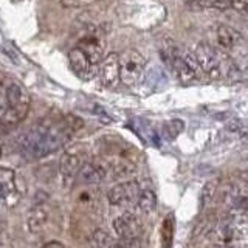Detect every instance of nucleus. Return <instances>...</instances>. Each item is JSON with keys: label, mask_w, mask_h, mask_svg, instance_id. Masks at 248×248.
Here are the masks:
<instances>
[{"label": "nucleus", "mask_w": 248, "mask_h": 248, "mask_svg": "<svg viewBox=\"0 0 248 248\" xmlns=\"http://www.w3.org/2000/svg\"><path fill=\"white\" fill-rule=\"evenodd\" d=\"M82 127V121L73 115L62 118H44L22 134L17 140L19 152L28 160H39L65 146L76 130Z\"/></svg>", "instance_id": "nucleus-1"}, {"label": "nucleus", "mask_w": 248, "mask_h": 248, "mask_svg": "<svg viewBox=\"0 0 248 248\" xmlns=\"http://www.w3.org/2000/svg\"><path fill=\"white\" fill-rule=\"evenodd\" d=\"M146 58L138 50H126L120 56L121 82L127 87H135L144 76Z\"/></svg>", "instance_id": "nucleus-2"}, {"label": "nucleus", "mask_w": 248, "mask_h": 248, "mask_svg": "<svg viewBox=\"0 0 248 248\" xmlns=\"http://www.w3.org/2000/svg\"><path fill=\"white\" fill-rule=\"evenodd\" d=\"M85 161H87V154H85V151L81 146L67 147L64 154L61 155L58 163V170L62 178V185L65 188H68L73 182H76V175Z\"/></svg>", "instance_id": "nucleus-3"}, {"label": "nucleus", "mask_w": 248, "mask_h": 248, "mask_svg": "<svg viewBox=\"0 0 248 248\" xmlns=\"http://www.w3.org/2000/svg\"><path fill=\"white\" fill-rule=\"evenodd\" d=\"M161 58L170 67L172 73L178 78V81H182L183 84H192L200 79L197 73L194 72L191 65L186 62L183 53L178 50L177 46L174 45L165 46V48L161 50Z\"/></svg>", "instance_id": "nucleus-4"}, {"label": "nucleus", "mask_w": 248, "mask_h": 248, "mask_svg": "<svg viewBox=\"0 0 248 248\" xmlns=\"http://www.w3.org/2000/svg\"><path fill=\"white\" fill-rule=\"evenodd\" d=\"M194 54H196L200 70L205 76L211 78V79L222 78L220 53H217L211 45L206 42H199L194 48Z\"/></svg>", "instance_id": "nucleus-5"}, {"label": "nucleus", "mask_w": 248, "mask_h": 248, "mask_svg": "<svg viewBox=\"0 0 248 248\" xmlns=\"http://www.w3.org/2000/svg\"><path fill=\"white\" fill-rule=\"evenodd\" d=\"M115 234L121 240H137L143 232V222L135 213H123L113 220Z\"/></svg>", "instance_id": "nucleus-6"}, {"label": "nucleus", "mask_w": 248, "mask_h": 248, "mask_svg": "<svg viewBox=\"0 0 248 248\" xmlns=\"http://www.w3.org/2000/svg\"><path fill=\"white\" fill-rule=\"evenodd\" d=\"M140 191H141V188H140L138 182L126 180V182H121L118 185L112 186V188L108 189L107 200H108V203L113 205V206L134 205L138 199Z\"/></svg>", "instance_id": "nucleus-7"}, {"label": "nucleus", "mask_w": 248, "mask_h": 248, "mask_svg": "<svg viewBox=\"0 0 248 248\" xmlns=\"http://www.w3.org/2000/svg\"><path fill=\"white\" fill-rule=\"evenodd\" d=\"M98 76L101 84L106 89H116L118 84L121 82L120 76V54L116 53H108L99 62L98 67Z\"/></svg>", "instance_id": "nucleus-8"}, {"label": "nucleus", "mask_w": 248, "mask_h": 248, "mask_svg": "<svg viewBox=\"0 0 248 248\" xmlns=\"http://www.w3.org/2000/svg\"><path fill=\"white\" fill-rule=\"evenodd\" d=\"M68 64L72 67L73 73L79 76L81 79H92L98 73V64H95L79 46H75L68 51Z\"/></svg>", "instance_id": "nucleus-9"}, {"label": "nucleus", "mask_w": 248, "mask_h": 248, "mask_svg": "<svg viewBox=\"0 0 248 248\" xmlns=\"http://www.w3.org/2000/svg\"><path fill=\"white\" fill-rule=\"evenodd\" d=\"M78 46L98 65L104 58L106 44H104V39L98 33H87L85 36H82L79 39V42H78Z\"/></svg>", "instance_id": "nucleus-10"}, {"label": "nucleus", "mask_w": 248, "mask_h": 248, "mask_svg": "<svg viewBox=\"0 0 248 248\" xmlns=\"http://www.w3.org/2000/svg\"><path fill=\"white\" fill-rule=\"evenodd\" d=\"M107 169L98 161L87 160L76 175V182L82 185H98L106 178Z\"/></svg>", "instance_id": "nucleus-11"}, {"label": "nucleus", "mask_w": 248, "mask_h": 248, "mask_svg": "<svg viewBox=\"0 0 248 248\" xmlns=\"http://www.w3.org/2000/svg\"><path fill=\"white\" fill-rule=\"evenodd\" d=\"M50 217V208L45 202H36L27 217V227L31 234H41Z\"/></svg>", "instance_id": "nucleus-12"}, {"label": "nucleus", "mask_w": 248, "mask_h": 248, "mask_svg": "<svg viewBox=\"0 0 248 248\" xmlns=\"http://www.w3.org/2000/svg\"><path fill=\"white\" fill-rule=\"evenodd\" d=\"M30 110V103H23L17 106H10L6 108V112L0 116V129L10 130L20 124L23 120L27 118Z\"/></svg>", "instance_id": "nucleus-13"}, {"label": "nucleus", "mask_w": 248, "mask_h": 248, "mask_svg": "<svg viewBox=\"0 0 248 248\" xmlns=\"http://www.w3.org/2000/svg\"><path fill=\"white\" fill-rule=\"evenodd\" d=\"M217 42H219V46L225 51H231L234 50L236 46L244 41L242 34L239 33L237 30L231 28L228 25H219L217 27Z\"/></svg>", "instance_id": "nucleus-14"}, {"label": "nucleus", "mask_w": 248, "mask_h": 248, "mask_svg": "<svg viewBox=\"0 0 248 248\" xmlns=\"http://www.w3.org/2000/svg\"><path fill=\"white\" fill-rule=\"evenodd\" d=\"M16 170L0 166V199H8L16 192Z\"/></svg>", "instance_id": "nucleus-15"}, {"label": "nucleus", "mask_w": 248, "mask_h": 248, "mask_svg": "<svg viewBox=\"0 0 248 248\" xmlns=\"http://www.w3.org/2000/svg\"><path fill=\"white\" fill-rule=\"evenodd\" d=\"M191 10H230L232 8V0H185Z\"/></svg>", "instance_id": "nucleus-16"}, {"label": "nucleus", "mask_w": 248, "mask_h": 248, "mask_svg": "<svg viewBox=\"0 0 248 248\" xmlns=\"http://www.w3.org/2000/svg\"><path fill=\"white\" fill-rule=\"evenodd\" d=\"M110 172L113 178H127L137 172V166L127 158H116L110 163Z\"/></svg>", "instance_id": "nucleus-17"}, {"label": "nucleus", "mask_w": 248, "mask_h": 248, "mask_svg": "<svg viewBox=\"0 0 248 248\" xmlns=\"http://www.w3.org/2000/svg\"><path fill=\"white\" fill-rule=\"evenodd\" d=\"M135 205H137V209L140 213L151 214L155 209V206H157V194L149 188L141 189L138 194V199L135 202Z\"/></svg>", "instance_id": "nucleus-18"}, {"label": "nucleus", "mask_w": 248, "mask_h": 248, "mask_svg": "<svg viewBox=\"0 0 248 248\" xmlns=\"http://www.w3.org/2000/svg\"><path fill=\"white\" fill-rule=\"evenodd\" d=\"M6 96H8V104L10 106H17L23 103H30V96L28 93L22 89V85L19 84H10L6 87Z\"/></svg>", "instance_id": "nucleus-19"}, {"label": "nucleus", "mask_w": 248, "mask_h": 248, "mask_svg": "<svg viewBox=\"0 0 248 248\" xmlns=\"http://www.w3.org/2000/svg\"><path fill=\"white\" fill-rule=\"evenodd\" d=\"M217 191V180H209L203 185V189L200 192V208L205 209L214 199V194Z\"/></svg>", "instance_id": "nucleus-20"}, {"label": "nucleus", "mask_w": 248, "mask_h": 248, "mask_svg": "<svg viewBox=\"0 0 248 248\" xmlns=\"http://www.w3.org/2000/svg\"><path fill=\"white\" fill-rule=\"evenodd\" d=\"M174 236V216H168L161 225V240L163 247H170Z\"/></svg>", "instance_id": "nucleus-21"}, {"label": "nucleus", "mask_w": 248, "mask_h": 248, "mask_svg": "<svg viewBox=\"0 0 248 248\" xmlns=\"http://www.w3.org/2000/svg\"><path fill=\"white\" fill-rule=\"evenodd\" d=\"M92 242L95 247H103V248H107V247H115V240L113 237L108 234L106 230H96L93 232L92 236Z\"/></svg>", "instance_id": "nucleus-22"}, {"label": "nucleus", "mask_w": 248, "mask_h": 248, "mask_svg": "<svg viewBox=\"0 0 248 248\" xmlns=\"http://www.w3.org/2000/svg\"><path fill=\"white\" fill-rule=\"evenodd\" d=\"M185 129V123L180 120H172L163 126V135L166 140H174Z\"/></svg>", "instance_id": "nucleus-23"}, {"label": "nucleus", "mask_w": 248, "mask_h": 248, "mask_svg": "<svg viewBox=\"0 0 248 248\" xmlns=\"http://www.w3.org/2000/svg\"><path fill=\"white\" fill-rule=\"evenodd\" d=\"M234 62H236V67H237L239 76L248 78V54H244V56H240V58L236 59Z\"/></svg>", "instance_id": "nucleus-24"}, {"label": "nucleus", "mask_w": 248, "mask_h": 248, "mask_svg": "<svg viewBox=\"0 0 248 248\" xmlns=\"http://www.w3.org/2000/svg\"><path fill=\"white\" fill-rule=\"evenodd\" d=\"M93 2H96V0H61V3L65 8H82Z\"/></svg>", "instance_id": "nucleus-25"}, {"label": "nucleus", "mask_w": 248, "mask_h": 248, "mask_svg": "<svg viewBox=\"0 0 248 248\" xmlns=\"http://www.w3.org/2000/svg\"><path fill=\"white\" fill-rule=\"evenodd\" d=\"M10 107V104H8V96H6V89L3 87L2 84H0V116H2L6 108Z\"/></svg>", "instance_id": "nucleus-26"}, {"label": "nucleus", "mask_w": 248, "mask_h": 248, "mask_svg": "<svg viewBox=\"0 0 248 248\" xmlns=\"http://www.w3.org/2000/svg\"><path fill=\"white\" fill-rule=\"evenodd\" d=\"M44 247H45V248H54V247L62 248V247H64V244H62V242H58V240H50V242H45Z\"/></svg>", "instance_id": "nucleus-27"}, {"label": "nucleus", "mask_w": 248, "mask_h": 248, "mask_svg": "<svg viewBox=\"0 0 248 248\" xmlns=\"http://www.w3.org/2000/svg\"><path fill=\"white\" fill-rule=\"evenodd\" d=\"M6 234V222L0 219V237Z\"/></svg>", "instance_id": "nucleus-28"}, {"label": "nucleus", "mask_w": 248, "mask_h": 248, "mask_svg": "<svg viewBox=\"0 0 248 248\" xmlns=\"http://www.w3.org/2000/svg\"><path fill=\"white\" fill-rule=\"evenodd\" d=\"M2 155H3V149H2V146H0V158H2Z\"/></svg>", "instance_id": "nucleus-29"}, {"label": "nucleus", "mask_w": 248, "mask_h": 248, "mask_svg": "<svg viewBox=\"0 0 248 248\" xmlns=\"http://www.w3.org/2000/svg\"><path fill=\"white\" fill-rule=\"evenodd\" d=\"M14 2H19V0H14Z\"/></svg>", "instance_id": "nucleus-30"}]
</instances>
